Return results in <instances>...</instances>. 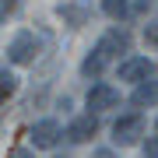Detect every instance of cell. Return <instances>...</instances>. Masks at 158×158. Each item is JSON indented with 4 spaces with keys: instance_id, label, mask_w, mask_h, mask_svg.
<instances>
[{
    "instance_id": "obj_6",
    "label": "cell",
    "mask_w": 158,
    "mask_h": 158,
    "mask_svg": "<svg viewBox=\"0 0 158 158\" xmlns=\"http://www.w3.org/2000/svg\"><path fill=\"white\" fill-rule=\"evenodd\" d=\"M32 141H35V148H56V141H60V123H56V119H42V123H35Z\"/></svg>"
},
{
    "instance_id": "obj_13",
    "label": "cell",
    "mask_w": 158,
    "mask_h": 158,
    "mask_svg": "<svg viewBox=\"0 0 158 158\" xmlns=\"http://www.w3.org/2000/svg\"><path fill=\"white\" fill-rule=\"evenodd\" d=\"M7 158H35V155L25 151V148H14V151H7Z\"/></svg>"
},
{
    "instance_id": "obj_9",
    "label": "cell",
    "mask_w": 158,
    "mask_h": 158,
    "mask_svg": "<svg viewBox=\"0 0 158 158\" xmlns=\"http://www.w3.org/2000/svg\"><path fill=\"white\" fill-rule=\"evenodd\" d=\"M102 67H106V56H102V53L95 49V53H91V56H88L85 63H81V74H88V77H91V74H98Z\"/></svg>"
},
{
    "instance_id": "obj_3",
    "label": "cell",
    "mask_w": 158,
    "mask_h": 158,
    "mask_svg": "<svg viewBox=\"0 0 158 158\" xmlns=\"http://www.w3.org/2000/svg\"><path fill=\"white\" fill-rule=\"evenodd\" d=\"M119 106V91L109 85H95L88 91V109L91 113H102V109H116Z\"/></svg>"
},
{
    "instance_id": "obj_10",
    "label": "cell",
    "mask_w": 158,
    "mask_h": 158,
    "mask_svg": "<svg viewBox=\"0 0 158 158\" xmlns=\"http://www.w3.org/2000/svg\"><path fill=\"white\" fill-rule=\"evenodd\" d=\"M102 11L109 18H123L127 14V0H102Z\"/></svg>"
},
{
    "instance_id": "obj_12",
    "label": "cell",
    "mask_w": 158,
    "mask_h": 158,
    "mask_svg": "<svg viewBox=\"0 0 158 158\" xmlns=\"http://www.w3.org/2000/svg\"><path fill=\"white\" fill-rule=\"evenodd\" d=\"M144 158H158V137H148V144H144Z\"/></svg>"
},
{
    "instance_id": "obj_8",
    "label": "cell",
    "mask_w": 158,
    "mask_h": 158,
    "mask_svg": "<svg viewBox=\"0 0 158 158\" xmlns=\"http://www.w3.org/2000/svg\"><path fill=\"white\" fill-rule=\"evenodd\" d=\"M134 106H158V81H144L134 88Z\"/></svg>"
},
{
    "instance_id": "obj_7",
    "label": "cell",
    "mask_w": 158,
    "mask_h": 158,
    "mask_svg": "<svg viewBox=\"0 0 158 158\" xmlns=\"http://www.w3.org/2000/svg\"><path fill=\"white\" fill-rule=\"evenodd\" d=\"M95 49H98L106 60H109V56H116V53H127V49H130V35H127V32H109L106 39L95 46Z\"/></svg>"
},
{
    "instance_id": "obj_14",
    "label": "cell",
    "mask_w": 158,
    "mask_h": 158,
    "mask_svg": "<svg viewBox=\"0 0 158 158\" xmlns=\"http://www.w3.org/2000/svg\"><path fill=\"white\" fill-rule=\"evenodd\" d=\"M148 39H151V42H158V28H148Z\"/></svg>"
},
{
    "instance_id": "obj_1",
    "label": "cell",
    "mask_w": 158,
    "mask_h": 158,
    "mask_svg": "<svg viewBox=\"0 0 158 158\" xmlns=\"http://www.w3.org/2000/svg\"><path fill=\"white\" fill-rule=\"evenodd\" d=\"M141 134H144V119L137 116V113H134V116H123V119H116V123H113V141L123 144V148L134 144Z\"/></svg>"
},
{
    "instance_id": "obj_15",
    "label": "cell",
    "mask_w": 158,
    "mask_h": 158,
    "mask_svg": "<svg viewBox=\"0 0 158 158\" xmlns=\"http://www.w3.org/2000/svg\"><path fill=\"white\" fill-rule=\"evenodd\" d=\"M95 158H113V155H109V151H98V155H95Z\"/></svg>"
},
{
    "instance_id": "obj_5",
    "label": "cell",
    "mask_w": 158,
    "mask_h": 158,
    "mask_svg": "<svg viewBox=\"0 0 158 158\" xmlns=\"http://www.w3.org/2000/svg\"><path fill=\"white\" fill-rule=\"evenodd\" d=\"M148 74H151V60H148V56H130V60L119 63V77H123V81H137V85H144Z\"/></svg>"
},
{
    "instance_id": "obj_11",
    "label": "cell",
    "mask_w": 158,
    "mask_h": 158,
    "mask_svg": "<svg viewBox=\"0 0 158 158\" xmlns=\"http://www.w3.org/2000/svg\"><path fill=\"white\" fill-rule=\"evenodd\" d=\"M14 88H18V77L4 70V74H0V95H4V98H7V95H14Z\"/></svg>"
},
{
    "instance_id": "obj_4",
    "label": "cell",
    "mask_w": 158,
    "mask_h": 158,
    "mask_svg": "<svg viewBox=\"0 0 158 158\" xmlns=\"http://www.w3.org/2000/svg\"><path fill=\"white\" fill-rule=\"evenodd\" d=\"M95 130H98L95 113H85V116H77V119L67 127V137H70L74 144H85V141H91V137H95Z\"/></svg>"
},
{
    "instance_id": "obj_2",
    "label": "cell",
    "mask_w": 158,
    "mask_h": 158,
    "mask_svg": "<svg viewBox=\"0 0 158 158\" xmlns=\"http://www.w3.org/2000/svg\"><path fill=\"white\" fill-rule=\"evenodd\" d=\"M7 56H11L14 63H32L35 56H39V42H35V35L21 32L11 46H7Z\"/></svg>"
}]
</instances>
